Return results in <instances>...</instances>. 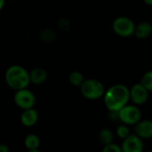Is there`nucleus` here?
I'll return each instance as SVG.
<instances>
[{"instance_id":"4468645a","label":"nucleus","mask_w":152,"mask_h":152,"mask_svg":"<svg viewBox=\"0 0 152 152\" xmlns=\"http://www.w3.org/2000/svg\"><path fill=\"white\" fill-rule=\"evenodd\" d=\"M99 140L101 143H102L104 146L113 143L114 140V134L112 131L109 128H103L99 133Z\"/></svg>"},{"instance_id":"393cba45","label":"nucleus","mask_w":152,"mask_h":152,"mask_svg":"<svg viewBox=\"0 0 152 152\" xmlns=\"http://www.w3.org/2000/svg\"><path fill=\"white\" fill-rule=\"evenodd\" d=\"M28 152H42L39 150H35V151H28Z\"/></svg>"},{"instance_id":"39448f33","label":"nucleus","mask_w":152,"mask_h":152,"mask_svg":"<svg viewBox=\"0 0 152 152\" xmlns=\"http://www.w3.org/2000/svg\"><path fill=\"white\" fill-rule=\"evenodd\" d=\"M118 118L126 126H135L142 118V112L136 105H126L118 111Z\"/></svg>"},{"instance_id":"f3484780","label":"nucleus","mask_w":152,"mask_h":152,"mask_svg":"<svg viewBox=\"0 0 152 152\" xmlns=\"http://www.w3.org/2000/svg\"><path fill=\"white\" fill-rule=\"evenodd\" d=\"M116 133H117V135L118 138L122 139V140H125L126 138H127L130 134H131V132H130V129L128 127V126L126 125H119L117 129H116Z\"/></svg>"},{"instance_id":"bb28decb","label":"nucleus","mask_w":152,"mask_h":152,"mask_svg":"<svg viewBox=\"0 0 152 152\" xmlns=\"http://www.w3.org/2000/svg\"><path fill=\"white\" fill-rule=\"evenodd\" d=\"M12 1H17V0H12Z\"/></svg>"},{"instance_id":"b1692460","label":"nucleus","mask_w":152,"mask_h":152,"mask_svg":"<svg viewBox=\"0 0 152 152\" xmlns=\"http://www.w3.org/2000/svg\"><path fill=\"white\" fill-rule=\"evenodd\" d=\"M143 2L148 5H152V0H143Z\"/></svg>"},{"instance_id":"9d476101","label":"nucleus","mask_w":152,"mask_h":152,"mask_svg":"<svg viewBox=\"0 0 152 152\" xmlns=\"http://www.w3.org/2000/svg\"><path fill=\"white\" fill-rule=\"evenodd\" d=\"M38 120V112L33 108L23 110L20 115V122L26 127L34 126Z\"/></svg>"},{"instance_id":"ddd939ff","label":"nucleus","mask_w":152,"mask_h":152,"mask_svg":"<svg viewBox=\"0 0 152 152\" xmlns=\"http://www.w3.org/2000/svg\"><path fill=\"white\" fill-rule=\"evenodd\" d=\"M40 145V139L37 134H28L24 139V146L28 151L38 150Z\"/></svg>"},{"instance_id":"2eb2a0df","label":"nucleus","mask_w":152,"mask_h":152,"mask_svg":"<svg viewBox=\"0 0 152 152\" xmlns=\"http://www.w3.org/2000/svg\"><path fill=\"white\" fill-rule=\"evenodd\" d=\"M69 83L74 86H80L85 81L84 76L79 71H72L69 76Z\"/></svg>"},{"instance_id":"0eeeda50","label":"nucleus","mask_w":152,"mask_h":152,"mask_svg":"<svg viewBox=\"0 0 152 152\" xmlns=\"http://www.w3.org/2000/svg\"><path fill=\"white\" fill-rule=\"evenodd\" d=\"M149 91L141 84H134L130 89V100L136 106L143 105L149 99Z\"/></svg>"},{"instance_id":"a878e982","label":"nucleus","mask_w":152,"mask_h":152,"mask_svg":"<svg viewBox=\"0 0 152 152\" xmlns=\"http://www.w3.org/2000/svg\"><path fill=\"white\" fill-rule=\"evenodd\" d=\"M146 152H152V151H146Z\"/></svg>"},{"instance_id":"4be33fe9","label":"nucleus","mask_w":152,"mask_h":152,"mask_svg":"<svg viewBox=\"0 0 152 152\" xmlns=\"http://www.w3.org/2000/svg\"><path fill=\"white\" fill-rule=\"evenodd\" d=\"M0 152H10V149L6 144L0 143Z\"/></svg>"},{"instance_id":"6ab92c4d","label":"nucleus","mask_w":152,"mask_h":152,"mask_svg":"<svg viewBox=\"0 0 152 152\" xmlns=\"http://www.w3.org/2000/svg\"><path fill=\"white\" fill-rule=\"evenodd\" d=\"M102 152H122L121 147L115 144V143H110L108 145H105L102 149Z\"/></svg>"},{"instance_id":"1a4fd4ad","label":"nucleus","mask_w":152,"mask_h":152,"mask_svg":"<svg viewBox=\"0 0 152 152\" xmlns=\"http://www.w3.org/2000/svg\"><path fill=\"white\" fill-rule=\"evenodd\" d=\"M134 134L142 140H148L152 138V121L151 120H141L134 128Z\"/></svg>"},{"instance_id":"aec40b11","label":"nucleus","mask_w":152,"mask_h":152,"mask_svg":"<svg viewBox=\"0 0 152 152\" xmlns=\"http://www.w3.org/2000/svg\"><path fill=\"white\" fill-rule=\"evenodd\" d=\"M109 118L112 121H118V111H110L109 113Z\"/></svg>"},{"instance_id":"a211bd4d","label":"nucleus","mask_w":152,"mask_h":152,"mask_svg":"<svg viewBox=\"0 0 152 152\" xmlns=\"http://www.w3.org/2000/svg\"><path fill=\"white\" fill-rule=\"evenodd\" d=\"M40 38L44 41V42H53L55 40L56 38V34L54 33L53 30L52 29H44L43 31H41L40 33Z\"/></svg>"},{"instance_id":"5701e85b","label":"nucleus","mask_w":152,"mask_h":152,"mask_svg":"<svg viewBox=\"0 0 152 152\" xmlns=\"http://www.w3.org/2000/svg\"><path fill=\"white\" fill-rule=\"evenodd\" d=\"M4 4H5V0H0V12H1L2 9L4 8Z\"/></svg>"},{"instance_id":"7ed1b4c3","label":"nucleus","mask_w":152,"mask_h":152,"mask_svg":"<svg viewBox=\"0 0 152 152\" xmlns=\"http://www.w3.org/2000/svg\"><path fill=\"white\" fill-rule=\"evenodd\" d=\"M79 87L81 94L87 100H98L105 94L103 84L101 81L94 78L85 79Z\"/></svg>"},{"instance_id":"f257e3e1","label":"nucleus","mask_w":152,"mask_h":152,"mask_svg":"<svg viewBox=\"0 0 152 152\" xmlns=\"http://www.w3.org/2000/svg\"><path fill=\"white\" fill-rule=\"evenodd\" d=\"M103 101L109 111H119L130 101V89L121 84L114 85L105 91Z\"/></svg>"},{"instance_id":"f8f14e48","label":"nucleus","mask_w":152,"mask_h":152,"mask_svg":"<svg viewBox=\"0 0 152 152\" xmlns=\"http://www.w3.org/2000/svg\"><path fill=\"white\" fill-rule=\"evenodd\" d=\"M29 79L34 85H42L47 79V72L42 68H35L29 72Z\"/></svg>"},{"instance_id":"423d86ee","label":"nucleus","mask_w":152,"mask_h":152,"mask_svg":"<svg viewBox=\"0 0 152 152\" xmlns=\"http://www.w3.org/2000/svg\"><path fill=\"white\" fill-rule=\"evenodd\" d=\"M13 100L15 104L22 110L33 109L37 102L36 95L28 88L16 91L13 96Z\"/></svg>"},{"instance_id":"412c9836","label":"nucleus","mask_w":152,"mask_h":152,"mask_svg":"<svg viewBox=\"0 0 152 152\" xmlns=\"http://www.w3.org/2000/svg\"><path fill=\"white\" fill-rule=\"evenodd\" d=\"M59 25L61 29H67L69 28V23L68 20H61L59 22Z\"/></svg>"},{"instance_id":"dca6fc26","label":"nucleus","mask_w":152,"mask_h":152,"mask_svg":"<svg viewBox=\"0 0 152 152\" xmlns=\"http://www.w3.org/2000/svg\"><path fill=\"white\" fill-rule=\"evenodd\" d=\"M149 92H152V70L147 71L142 77L140 82Z\"/></svg>"},{"instance_id":"20e7f679","label":"nucleus","mask_w":152,"mask_h":152,"mask_svg":"<svg viewBox=\"0 0 152 152\" xmlns=\"http://www.w3.org/2000/svg\"><path fill=\"white\" fill-rule=\"evenodd\" d=\"M135 23L126 16H119L116 18L112 23V29L116 35L121 37H130L134 35Z\"/></svg>"},{"instance_id":"9b49d317","label":"nucleus","mask_w":152,"mask_h":152,"mask_svg":"<svg viewBox=\"0 0 152 152\" xmlns=\"http://www.w3.org/2000/svg\"><path fill=\"white\" fill-rule=\"evenodd\" d=\"M152 34V24L148 21H142L135 25L134 35L139 39H146Z\"/></svg>"},{"instance_id":"6e6552de","label":"nucleus","mask_w":152,"mask_h":152,"mask_svg":"<svg viewBox=\"0 0 152 152\" xmlns=\"http://www.w3.org/2000/svg\"><path fill=\"white\" fill-rule=\"evenodd\" d=\"M122 152H143V141L134 134H131L123 140L121 144Z\"/></svg>"},{"instance_id":"f03ea898","label":"nucleus","mask_w":152,"mask_h":152,"mask_svg":"<svg viewBox=\"0 0 152 152\" xmlns=\"http://www.w3.org/2000/svg\"><path fill=\"white\" fill-rule=\"evenodd\" d=\"M4 80L6 85L15 92L25 89L30 84L29 72L20 65H12L5 71Z\"/></svg>"}]
</instances>
